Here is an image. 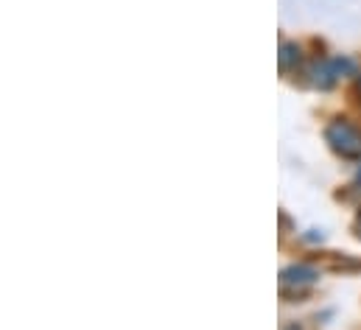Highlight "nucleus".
<instances>
[{"label":"nucleus","mask_w":361,"mask_h":330,"mask_svg":"<svg viewBox=\"0 0 361 330\" xmlns=\"http://www.w3.org/2000/svg\"><path fill=\"white\" fill-rule=\"evenodd\" d=\"M325 138H328L331 149L339 157H345V160H359L361 157V132L353 123H348V121L339 118V121H334L325 129Z\"/></svg>","instance_id":"nucleus-1"},{"label":"nucleus","mask_w":361,"mask_h":330,"mask_svg":"<svg viewBox=\"0 0 361 330\" xmlns=\"http://www.w3.org/2000/svg\"><path fill=\"white\" fill-rule=\"evenodd\" d=\"M317 283V271L311 269V266H288V269H283V274H280V291L283 294H288V291H294V294H300V291H305V288H311Z\"/></svg>","instance_id":"nucleus-2"},{"label":"nucleus","mask_w":361,"mask_h":330,"mask_svg":"<svg viewBox=\"0 0 361 330\" xmlns=\"http://www.w3.org/2000/svg\"><path fill=\"white\" fill-rule=\"evenodd\" d=\"M345 71H353V65L345 62V59H322V62L314 65V71H311L314 79H311V82L317 84V87H322V90H328V87L336 84V79H339Z\"/></svg>","instance_id":"nucleus-3"},{"label":"nucleus","mask_w":361,"mask_h":330,"mask_svg":"<svg viewBox=\"0 0 361 330\" xmlns=\"http://www.w3.org/2000/svg\"><path fill=\"white\" fill-rule=\"evenodd\" d=\"M297 62H300V48L294 42H283L280 45V71L288 73L291 65H297Z\"/></svg>","instance_id":"nucleus-4"},{"label":"nucleus","mask_w":361,"mask_h":330,"mask_svg":"<svg viewBox=\"0 0 361 330\" xmlns=\"http://www.w3.org/2000/svg\"><path fill=\"white\" fill-rule=\"evenodd\" d=\"M356 236L361 238V213H359V219H356Z\"/></svg>","instance_id":"nucleus-5"},{"label":"nucleus","mask_w":361,"mask_h":330,"mask_svg":"<svg viewBox=\"0 0 361 330\" xmlns=\"http://www.w3.org/2000/svg\"><path fill=\"white\" fill-rule=\"evenodd\" d=\"M359 95H361V82H359Z\"/></svg>","instance_id":"nucleus-6"}]
</instances>
